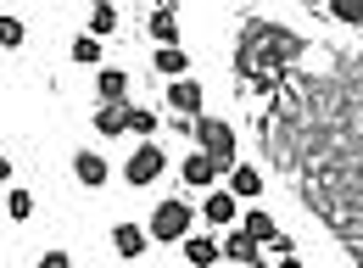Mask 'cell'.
I'll return each instance as SVG.
<instances>
[{
  "label": "cell",
  "mask_w": 363,
  "mask_h": 268,
  "mask_svg": "<svg viewBox=\"0 0 363 268\" xmlns=\"http://www.w3.org/2000/svg\"><path fill=\"white\" fill-rule=\"evenodd\" d=\"M302 56H308L302 34H291L279 23H246V34L235 45V79L246 84V95H269Z\"/></svg>",
  "instance_id": "6da1fadb"
},
{
  "label": "cell",
  "mask_w": 363,
  "mask_h": 268,
  "mask_svg": "<svg viewBox=\"0 0 363 268\" xmlns=\"http://www.w3.org/2000/svg\"><path fill=\"white\" fill-rule=\"evenodd\" d=\"M190 140H196V151H207L218 168H235L240 162V134L229 129V118H213V112H201L196 123H190Z\"/></svg>",
  "instance_id": "7a4b0ae2"
},
{
  "label": "cell",
  "mask_w": 363,
  "mask_h": 268,
  "mask_svg": "<svg viewBox=\"0 0 363 268\" xmlns=\"http://www.w3.org/2000/svg\"><path fill=\"white\" fill-rule=\"evenodd\" d=\"M190 229H196V207H190L184 196L157 201V207H151V223H145V235H151V240H162V246H179Z\"/></svg>",
  "instance_id": "3957f363"
},
{
  "label": "cell",
  "mask_w": 363,
  "mask_h": 268,
  "mask_svg": "<svg viewBox=\"0 0 363 268\" xmlns=\"http://www.w3.org/2000/svg\"><path fill=\"white\" fill-rule=\"evenodd\" d=\"M162 174H168V151L157 140H140L135 151H129V162H123V184L129 190H151Z\"/></svg>",
  "instance_id": "277c9868"
},
{
  "label": "cell",
  "mask_w": 363,
  "mask_h": 268,
  "mask_svg": "<svg viewBox=\"0 0 363 268\" xmlns=\"http://www.w3.org/2000/svg\"><path fill=\"white\" fill-rule=\"evenodd\" d=\"M240 229H246L263 252H274V257H291V252H296V246H291V235L274 223V213H240Z\"/></svg>",
  "instance_id": "5b68a950"
},
{
  "label": "cell",
  "mask_w": 363,
  "mask_h": 268,
  "mask_svg": "<svg viewBox=\"0 0 363 268\" xmlns=\"http://www.w3.org/2000/svg\"><path fill=\"white\" fill-rule=\"evenodd\" d=\"M162 95H168V106H174L179 118H201V112H207V89H201V79H196V73L168 79V89H162Z\"/></svg>",
  "instance_id": "8992f818"
},
{
  "label": "cell",
  "mask_w": 363,
  "mask_h": 268,
  "mask_svg": "<svg viewBox=\"0 0 363 268\" xmlns=\"http://www.w3.org/2000/svg\"><path fill=\"white\" fill-rule=\"evenodd\" d=\"M179 184H184V190H213V184H224V168H218L207 151H184V162H179Z\"/></svg>",
  "instance_id": "52a82bcc"
},
{
  "label": "cell",
  "mask_w": 363,
  "mask_h": 268,
  "mask_svg": "<svg viewBox=\"0 0 363 268\" xmlns=\"http://www.w3.org/2000/svg\"><path fill=\"white\" fill-rule=\"evenodd\" d=\"M218 257H224V263H240V268H257L263 263V246L235 223V229H224V240H218Z\"/></svg>",
  "instance_id": "ba28073f"
},
{
  "label": "cell",
  "mask_w": 363,
  "mask_h": 268,
  "mask_svg": "<svg viewBox=\"0 0 363 268\" xmlns=\"http://www.w3.org/2000/svg\"><path fill=\"white\" fill-rule=\"evenodd\" d=\"M196 218L218 223V229H235V223H240V196H229L224 184H213V190H207V201H201V213H196Z\"/></svg>",
  "instance_id": "9c48e42d"
},
{
  "label": "cell",
  "mask_w": 363,
  "mask_h": 268,
  "mask_svg": "<svg viewBox=\"0 0 363 268\" xmlns=\"http://www.w3.org/2000/svg\"><path fill=\"white\" fill-rule=\"evenodd\" d=\"M145 246H151V235H145L140 223H129V218L112 223V252H118L123 263H140V257H145Z\"/></svg>",
  "instance_id": "30bf717a"
},
{
  "label": "cell",
  "mask_w": 363,
  "mask_h": 268,
  "mask_svg": "<svg viewBox=\"0 0 363 268\" xmlns=\"http://www.w3.org/2000/svg\"><path fill=\"white\" fill-rule=\"evenodd\" d=\"M95 134L101 140H123L129 134V101H95Z\"/></svg>",
  "instance_id": "8fae6325"
},
{
  "label": "cell",
  "mask_w": 363,
  "mask_h": 268,
  "mask_svg": "<svg viewBox=\"0 0 363 268\" xmlns=\"http://www.w3.org/2000/svg\"><path fill=\"white\" fill-rule=\"evenodd\" d=\"M263 184H269V179H263V168H252V162H235V168L224 174V190H229V196H240V201H257Z\"/></svg>",
  "instance_id": "7c38bea8"
},
{
  "label": "cell",
  "mask_w": 363,
  "mask_h": 268,
  "mask_svg": "<svg viewBox=\"0 0 363 268\" xmlns=\"http://www.w3.org/2000/svg\"><path fill=\"white\" fill-rule=\"evenodd\" d=\"M73 179H79L84 190H101V184L112 179V168H106L101 151H73Z\"/></svg>",
  "instance_id": "4fadbf2b"
},
{
  "label": "cell",
  "mask_w": 363,
  "mask_h": 268,
  "mask_svg": "<svg viewBox=\"0 0 363 268\" xmlns=\"http://www.w3.org/2000/svg\"><path fill=\"white\" fill-rule=\"evenodd\" d=\"M179 246H184V263H190V268H213V263H224V257H218V240H213V235H196V229H190Z\"/></svg>",
  "instance_id": "5bb4252c"
},
{
  "label": "cell",
  "mask_w": 363,
  "mask_h": 268,
  "mask_svg": "<svg viewBox=\"0 0 363 268\" xmlns=\"http://www.w3.org/2000/svg\"><path fill=\"white\" fill-rule=\"evenodd\" d=\"M151 67H157L162 79H184V73H190V50H184V45H157Z\"/></svg>",
  "instance_id": "9a60e30c"
},
{
  "label": "cell",
  "mask_w": 363,
  "mask_h": 268,
  "mask_svg": "<svg viewBox=\"0 0 363 268\" xmlns=\"http://www.w3.org/2000/svg\"><path fill=\"white\" fill-rule=\"evenodd\" d=\"M95 101H129V73L123 67H95Z\"/></svg>",
  "instance_id": "2e32d148"
},
{
  "label": "cell",
  "mask_w": 363,
  "mask_h": 268,
  "mask_svg": "<svg viewBox=\"0 0 363 268\" xmlns=\"http://www.w3.org/2000/svg\"><path fill=\"white\" fill-rule=\"evenodd\" d=\"M84 34H95V40H112V34H118V0H90Z\"/></svg>",
  "instance_id": "e0dca14e"
},
{
  "label": "cell",
  "mask_w": 363,
  "mask_h": 268,
  "mask_svg": "<svg viewBox=\"0 0 363 268\" xmlns=\"http://www.w3.org/2000/svg\"><path fill=\"white\" fill-rule=\"evenodd\" d=\"M145 34H151L157 45H184V40H179V17H174V11H151Z\"/></svg>",
  "instance_id": "ac0fdd59"
},
{
  "label": "cell",
  "mask_w": 363,
  "mask_h": 268,
  "mask_svg": "<svg viewBox=\"0 0 363 268\" xmlns=\"http://www.w3.org/2000/svg\"><path fill=\"white\" fill-rule=\"evenodd\" d=\"M6 213H11V223H28L34 218V190L11 184V190H6Z\"/></svg>",
  "instance_id": "d6986e66"
},
{
  "label": "cell",
  "mask_w": 363,
  "mask_h": 268,
  "mask_svg": "<svg viewBox=\"0 0 363 268\" xmlns=\"http://www.w3.org/2000/svg\"><path fill=\"white\" fill-rule=\"evenodd\" d=\"M324 11H330L341 28H363V0H324Z\"/></svg>",
  "instance_id": "ffe728a7"
},
{
  "label": "cell",
  "mask_w": 363,
  "mask_h": 268,
  "mask_svg": "<svg viewBox=\"0 0 363 268\" xmlns=\"http://www.w3.org/2000/svg\"><path fill=\"white\" fill-rule=\"evenodd\" d=\"M28 40V28H23V17H11V11H0V50H23Z\"/></svg>",
  "instance_id": "44dd1931"
},
{
  "label": "cell",
  "mask_w": 363,
  "mask_h": 268,
  "mask_svg": "<svg viewBox=\"0 0 363 268\" xmlns=\"http://www.w3.org/2000/svg\"><path fill=\"white\" fill-rule=\"evenodd\" d=\"M129 134L151 140V134H157V112H151V106H135V101H129Z\"/></svg>",
  "instance_id": "7402d4cb"
},
{
  "label": "cell",
  "mask_w": 363,
  "mask_h": 268,
  "mask_svg": "<svg viewBox=\"0 0 363 268\" xmlns=\"http://www.w3.org/2000/svg\"><path fill=\"white\" fill-rule=\"evenodd\" d=\"M101 50H106V45L95 40V34H79V40H73V62H79V67H95Z\"/></svg>",
  "instance_id": "603a6c76"
},
{
  "label": "cell",
  "mask_w": 363,
  "mask_h": 268,
  "mask_svg": "<svg viewBox=\"0 0 363 268\" xmlns=\"http://www.w3.org/2000/svg\"><path fill=\"white\" fill-rule=\"evenodd\" d=\"M34 268H73V257L62 252V246H50V252H40V263Z\"/></svg>",
  "instance_id": "cb8c5ba5"
},
{
  "label": "cell",
  "mask_w": 363,
  "mask_h": 268,
  "mask_svg": "<svg viewBox=\"0 0 363 268\" xmlns=\"http://www.w3.org/2000/svg\"><path fill=\"white\" fill-rule=\"evenodd\" d=\"M11 174H17V168H11V157L0 151V190H11Z\"/></svg>",
  "instance_id": "d4e9b609"
},
{
  "label": "cell",
  "mask_w": 363,
  "mask_h": 268,
  "mask_svg": "<svg viewBox=\"0 0 363 268\" xmlns=\"http://www.w3.org/2000/svg\"><path fill=\"white\" fill-rule=\"evenodd\" d=\"M274 268H308V263H302V257L291 252V257H279V263H274Z\"/></svg>",
  "instance_id": "484cf974"
},
{
  "label": "cell",
  "mask_w": 363,
  "mask_h": 268,
  "mask_svg": "<svg viewBox=\"0 0 363 268\" xmlns=\"http://www.w3.org/2000/svg\"><path fill=\"white\" fill-rule=\"evenodd\" d=\"M174 6H179V0H157V11H174Z\"/></svg>",
  "instance_id": "4316f807"
},
{
  "label": "cell",
  "mask_w": 363,
  "mask_h": 268,
  "mask_svg": "<svg viewBox=\"0 0 363 268\" xmlns=\"http://www.w3.org/2000/svg\"><path fill=\"white\" fill-rule=\"evenodd\" d=\"M296 6H313V11H318V6H324V0H296Z\"/></svg>",
  "instance_id": "83f0119b"
},
{
  "label": "cell",
  "mask_w": 363,
  "mask_h": 268,
  "mask_svg": "<svg viewBox=\"0 0 363 268\" xmlns=\"http://www.w3.org/2000/svg\"><path fill=\"white\" fill-rule=\"evenodd\" d=\"M213 268H229V263H213Z\"/></svg>",
  "instance_id": "f1b7e54d"
}]
</instances>
